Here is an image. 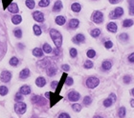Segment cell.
<instances>
[{
	"label": "cell",
	"instance_id": "cell-1",
	"mask_svg": "<svg viewBox=\"0 0 134 118\" xmlns=\"http://www.w3.org/2000/svg\"><path fill=\"white\" fill-rule=\"evenodd\" d=\"M7 50V34L5 26L0 20V60L4 56Z\"/></svg>",
	"mask_w": 134,
	"mask_h": 118
},
{
	"label": "cell",
	"instance_id": "cell-2",
	"mask_svg": "<svg viewBox=\"0 0 134 118\" xmlns=\"http://www.w3.org/2000/svg\"><path fill=\"white\" fill-rule=\"evenodd\" d=\"M50 36L52 38V40L54 41L56 47L58 49H60L61 47V44H62V36H61V33L59 31H57L55 29H52L50 31Z\"/></svg>",
	"mask_w": 134,
	"mask_h": 118
},
{
	"label": "cell",
	"instance_id": "cell-3",
	"mask_svg": "<svg viewBox=\"0 0 134 118\" xmlns=\"http://www.w3.org/2000/svg\"><path fill=\"white\" fill-rule=\"evenodd\" d=\"M26 110H27V106L25 103L23 102H18V103H16L15 105H14V111L16 113H18V114H23L26 112Z\"/></svg>",
	"mask_w": 134,
	"mask_h": 118
},
{
	"label": "cell",
	"instance_id": "cell-4",
	"mask_svg": "<svg viewBox=\"0 0 134 118\" xmlns=\"http://www.w3.org/2000/svg\"><path fill=\"white\" fill-rule=\"evenodd\" d=\"M100 84V80L96 77H90L86 80V86L89 89H94Z\"/></svg>",
	"mask_w": 134,
	"mask_h": 118
},
{
	"label": "cell",
	"instance_id": "cell-5",
	"mask_svg": "<svg viewBox=\"0 0 134 118\" xmlns=\"http://www.w3.org/2000/svg\"><path fill=\"white\" fill-rule=\"evenodd\" d=\"M92 19L93 21L96 23V24H100L104 21V14L102 12H99V11H96L95 13H93V16H92Z\"/></svg>",
	"mask_w": 134,
	"mask_h": 118
},
{
	"label": "cell",
	"instance_id": "cell-6",
	"mask_svg": "<svg viewBox=\"0 0 134 118\" xmlns=\"http://www.w3.org/2000/svg\"><path fill=\"white\" fill-rule=\"evenodd\" d=\"M123 13H124V10H123V8H120V7H118V8H116L114 11H112L111 13H110L109 16L111 19H116V18H119L120 16H122Z\"/></svg>",
	"mask_w": 134,
	"mask_h": 118
},
{
	"label": "cell",
	"instance_id": "cell-7",
	"mask_svg": "<svg viewBox=\"0 0 134 118\" xmlns=\"http://www.w3.org/2000/svg\"><path fill=\"white\" fill-rule=\"evenodd\" d=\"M0 79H1L2 82H4V83L10 82V80L12 79V73H11V71H2V73L0 75Z\"/></svg>",
	"mask_w": 134,
	"mask_h": 118
},
{
	"label": "cell",
	"instance_id": "cell-8",
	"mask_svg": "<svg viewBox=\"0 0 134 118\" xmlns=\"http://www.w3.org/2000/svg\"><path fill=\"white\" fill-rule=\"evenodd\" d=\"M79 97H80L79 93H77V92H75V91H72V92H70V93H68V98H69L70 101H72V102L78 101V100L79 99Z\"/></svg>",
	"mask_w": 134,
	"mask_h": 118
},
{
	"label": "cell",
	"instance_id": "cell-9",
	"mask_svg": "<svg viewBox=\"0 0 134 118\" xmlns=\"http://www.w3.org/2000/svg\"><path fill=\"white\" fill-rule=\"evenodd\" d=\"M33 17H34V19L36 21L40 22V23L44 21V15H43V13L41 12H38V11H37V12H35V13H33Z\"/></svg>",
	"mask_w": 134,
	"mask_h": 118
},
{
	"label": "cell",
	"instance_id": "cell-10",
	"mask_svg": "<svg viewBox=\"0 0 134 118\" xmlns=\"http://www.w3.org/2000/svg\"><path fill=\"white\" fill-rule=\"evenodd\" d=\"M79 25V21L78 19H71L69 21V24H68V29H71V30H75L77 29Z\"/></svg>",
	"mask_w": 134,
	"mask_h": 118
},
{
	"label": "cell",
	"instance_id": "cell-11",
	"mask_svg": "<svg viewBox=\"0 0 134 118\" xmlns=\"http://www.w3.org/2000/svg\"><path fill=\"white\" fill-rule=\"evenodd\" d=\"M72 40H73V42L75 44H79V43L84 42L85 37H84V35H83V34L79 33V34H77V35H76V36H75V37H74Z\"/></svg>",
	"mask_w": 134,
	"mask_h": 118
},
{
	"label": "cell",
	"instance_id": "cell-12",
	"mask_svg": "<svg viewBox=\"0 0 134 118\" xmlns=\"http://www.w3.org/2000/svg\"><path fill=\"white\" fill-rule=\"evenodd\" d=\"M46 72L49 76H53V75L56 74L57 72V68H56L54 65H49L47 69H46Z\"/></svg>",
	"mask_w": 134,
	"mask_h": 118
},
{
	"label": "cell",
	"instance_id": "cell-13",
	"mask_svg": "<svg viewBox=\"0 0 134 118\" xmlns=\"http://www.w3.org/2000/svg\"><path fill=\"white\" fill-rule=\"evenodd\" d=\"M30 76V70L29 69H24V70H22L21 71H20V73H19V77L21 78V79H26V78H28Z\"/></svg>",
	"mask_w": 134,
	"mask_h": 118
},
{
	"label": "cell",
	"instance_id": "cell-14",
	"mask_svg": "<svg viewBox=\"0 0 134 118\" xmlns=\"http://www.w3.org/2000/svg\"><path fill=\"white\" fill-rule=\"evenodd\" d=\"M8 11L12 13H18V7L16 5V3H12L11 5L8 7Z\"/></svg>",
	"mask_w": 134,
	"mask_h": 118
},
{
	"label": "cell",
	"instance_id": "cell-15",
	"mask_svg": "<svg viewBox=\"0 0 134 118\" xmlns=\"http://www.w3.org/2000/svg\"><path fill=\"white\" fill-rule=\"evenodd\" d=\"M19 93H21V94H23V95L30 94L31 93V88L29 87V86H27V85L22 86V87L20 88V90H19Z\"/></svg>",
	"mask_w": 134,
	"mask_h": 118
},
{
	"label": "cell",
	"instance_id": "cell-16",
	"mask_svg": "<svg viewBox=\"0 0 134 118\" xmlns=\"http://www.w3.org/2000/svg\"><path fill=\"white\" fill-rule=\"evenodd\" d=\"M106 29H107L110 32H116L118 28H117V25H116L114 22H110V23H108L107 26H106Z\"/></svg>",
	"mask_w": 134,
	"mask_h": 118
},
{
	"label": "cell",
	"instance_id": "cell-17",
	"mask_svg": "<svg viewBox=\"0 0 134 118\" xmlns=\"http://www.w3.org/2000/svg\"><path fill=\"white\" fill-rule=\"evenodd\" d=\"M36 84H37V87L39 88L44 87L46 85V80L43 77H38V78H37V80H36Z\"/></svg>",
	"mask_w": 134,
	"mask_h": 118
},
{
	"label": "cell",
	"instance_id": "cell-18",
	"mask_svg": "<svg viewBox=\"0 0 134 118\" xmlns=\"http://www.w3.org/2000/svg\"><path fill=\"white\" fill-rule=\"evenodd\" d=\"M56 23L58 24V25H60V26H62V25H64L65 24V17L64 16H61V15H60V16H57L56 17Z\"/></svg>",
	"mask_w": 134,
	"mask_h": 118
},
{
	"label": "cell",
	"instance_id": "cell-19",
	"mask_svg": "<svg viewBox=\"0 0 134 118\" xmlns=\"http://www.w3.org/2000/svg\"><path fill=\"white\" fill-rule=\"evenodd\" d=\"M12 21L13 24H15V25H18L21 23V21H22V17L20 16V15H17V14H15V15H13L12 18Z\"/></svg>",
	"mask_w": 134,
	"mask_h": 118
},
{
	"label": "cell",
	"instance_id": "cell-20",
	"mask_svg": "<svg viewBox=\"0 0 134 118\" xmlns=\"http://www.w3.org/2000/svg\"><path fill=\"white\" fill-rule=\"evenodd\" d=\"M33 54L37 57H41L43 55V50L40 48H36L33 50Z\"/></svg>",
	"mask_w": 134,
	"mask_h": 118
},
{
	"label": "cell",
	"instance_id": "cell-21",
	"mask_svg": "<svg viewBox=\"0 0 134 118\" xmlns=\"http://www.w3.org/2000/svg\"><path fill=\"white\" fill-rule=\"evenodd\" d=\"M61 8H62L61 1H57L55 3V5H54V7H53V11L54 12H60L61 10Z\"/></svg>",
	"mask_w": 134,
	"mask_h": 118
},
{
	"label": "cell",
	"instance_id": "cell-22",
	"mask_svg": "<svg viewBox=\"0 0 134 118\" xmlns=\"http://www.w3.org/2000/svg\"><path fill=\"white\" fill-rule=\"evenodd\" d=\"M80 9H81V7L79 5V3H74L73 5L71 6V10L73 11L74 13H79L80 12Z\"/></svg>",
	"mask_w": 134,
	"mask_h": 118
},
{
	"label": "cell",
	"instance_id": "cell-23",
	"mask_svg": "<svg viewBox=\"0 0 134 118\" xmlns=\"http://www.w3.org/2000/svg\"><path fill=\"white\" fill-rule=\"evenodd\" d=\"M102 67H103V70H104V71H108V70H110L111 67H112V64H111L110 61H107V60H106V61H104V62L103 63Z\"/></svg>",
	"mask_w": 134,
	"mask_h": 118
},
{
	"label": "cell",
	"instance_id": "cell-24",
	"mask_svg": "<svg viewBox=\"0 0 134 118\" xmlns=\"http://www.w3.org/2000/svg\"><path fill=\"white\" fill-rule=\"evenodd\" d=\"M133 20H131V19H126L124 22H123V27H125V28H129V27H131V26L133 25Z\"/></svg>",
	"mask_w": 134,
	"mask_h": 118
},
{
	"label": "cell",
	"instance_id": "cell-25",
	"mask_svg": "<svg viewBox=\"0 0 134 118\" xmlns=\"http://www.w3.org/2000/svg\"><path fill=\"white\" fill-rule=\"evenodd\" d=\"M42 50L44 52H46V53H50V52H52V48H51V46H50L49 44L45 43L43 45Z\"/></svg>",
	"mask_w": 134,
	"mask_h": 118
},
{
	"label": "cell",
	"instance_id": "cell-26",
	"mask_svg": "<svg viewBox=\"0 0 134 118\" xmlns=\"http://www.w3.org/2000/svg\"><path fill=\"white\" fill-rule=\"evenodd\" d=\"M8 93H9L8 88L5 87V86H0V95L4 96V95H6Z\"/></svg>",
	"mask_w": 134,
	"mask_h": 118
},
{
	"label": "cell",
	"instance_id": "cell-27",
	"mask_svg": "<svg viewBox=\"0 0 134 118\" xmlns=\"http://www.w3.org/2000/svg\"><path fill=\"white\" fill-rule=\"evenodd\" d=\"M34 32H35V34L37 35V36H39L40 34H41V29H40V27H38L37 25H35L34 26Z\"/></svg>",
	"mask_w": 134,
	"mask_h": 118
},
{
	"label": "cell",
	"instance_id": "cell-28",
	"mask_svg": "<svg viewBox=\"0 0 134 118\" xmlns=\"http://www.w3.org/2000/svg\"><path fill=\"white\" fill-rule=\"evenodd\" d=\"M90 33H91V35L93 37H98L101 34V30L100 29H94V30H92Z\"/></svg>",
	"mask_w": 134,
	"mask_h": 118
},
{
	"label": "cell",
	"instance_id": "cell-29",
	"mask_svg": "<svg viewBox=\"0 0 134 118\" xmlns=\"http://www.w3.org/2000/svg\"><path fill=\"white\" fill-rule=\"evenodd\" d=\"M118 114H119V116L121 118L125 117V116H126V108H125V107H121V108L119 109Z\"/></svg>",
	"mask_w": 134,
	"mask_h": 118
},
{
	"label": "cell",
	"instance_id": "cell-30",
	"mask_svg": "<svg viewBox=\"0 0 134 118\" xmlns=\"http://www.w3.org/2000/svg\"><path fill=\"white\" fill-rule=\"evenodd\" d=\"M35 1L34 0H26V6L29 9H34L35 8Z\"/></svg>",
	"mask_w": 134,
	"mask_h": 118
},
{
	"label": "cell",
	"instance_id": "cell-31",
	"mask_svg": "<svg viewBox=\"0 0 134 118\" xmlns=\"http://www.w3.org/2000/svg\"><path fill=\"white\" fill-rule=\"evenodd\" d=\"M13 34H14L15 37L21 38L22 37V31H21V29H16V30H14V31H13Z\"/></svg>",
	"mask_w": 134,
	"mask_h": 118
},
{
	"label": "cell",
	"instance_id": "cell-32",
	"mask_svg": "<svg viewBox=\"0 0 134 118\" xmlns=\"http://www.w3.org/2000/svg\"><path fill=\"white\" fill-rule=\"evenodd\" d=\"M19 63V60L16 58V57H12V59L10 60V65H12L13 67H15V66H17Z\"/></svg>",
	"mask_w": 134,
	"mask_h": 118
},
{
	"label": "cell",
	"instance_id": "cell-33",
	"mask_svg": "<svg viewBox=\"0 0 134 118\" xmlns=\"http://www.w3.org/2000/svg\"><path fill=\"white\" fill-rule=\"evenodd\" d=\"M50 4V0H40L39 3H38V6L39 7H47Z\"/></svg>",
	"mask_w": 134,
	"mask_h": 118
},
{
	"label": "cell",
	"instance_id": "cell-34",
	"mask_svg": "<svg viewBox=\"0 0 134 118\" xmlns=\"http://www.w3.org/2000/svg\"><path fill=\"white\" fill-rule=\"evenodd\" d=\"M72 109H73L75 112H79L81 111V106L79 105V104H78V103H75V104L72 105Z\"/></svg>",
	"mask_w": 134,
	"mask_h": 118
},
{
	"label": "cell",
	"instance_id": "cell-35",
	"mask_svg": "<svg viewBox=\"0 0 134 118\" xmlns=\"http://www.w3.org/2000/svg\"><path fill=\"white\" fill-rule=\"evenodd\" d=\"M92 103V98L90 96H85L83 98V104L86 106H89Z\"/></svg>",
	"mask_w": 134,
	"mask_h": 118
},
{
	"label": "cell",
	"instance_id": "cell-36",
	"mask_svg": "<svg viewBox=\"0 0 134 118\" xmlns=\"http://www.w3.org/2000/svg\"><path fill=\"white\" fill-rule=\"evenodd\" d=\"M86 54H87V57H89V58H94L95 55H96V51L94 50H89Z\"/></svg>",
	"mask_w": 134,
	"mask_h": 118
},
{
	"label": "cell",
	"instance_id": "cell-37",
	"mask_svg": "<svg viewBox=\"0 0 134 118\" xmlns=\"http://www.w3.org/2000/svg\"><path fill=\"white\" fill-rule=\"evenodd\" d=\"M112 103H113V101L112 100L110 99L109 97L107 98V99H105L104 101V107H110V106L112 105Z\"/></svg>",
	"mask_w": 134,
	"mask_h": 118
},
{
	"label": "cell",
	"instance_id": "cell-38",
	"mask_svg": "<svg viewBox=\"0 0 134 118\" xmlns=\"http://www.w3.org/2000/svg\"><path fill=\"white\" fill-rule=\"evenodd\" d=\"M92 67H93V63H92V61L87 60V61L84 62V68L85 69H91Z\"/></svg>",
	"mask_w": 134,
	"mask_h": 118
},
{
	"label": "cell",
	"instance_id": "cell-39",
	"mask_svg": "<svg viewBox=\"0 0 134 118\" xmlns=\"http://www.w3.org/2000/svg\"><path fill=\"white\" fill-rule=\"evenodd\" d=\"M77 54H78V51H77V50L76 49H74V48H72L71 50H70V55H71V57H76L77 56Z\"/></svg>",
	"mask_w": 134,
	"mask_h": 118
},
{
	"label": "cell",
	"instance_id": "cell-40",
	"mask_svg": "<svg viewBox=\"0 0 134 118\" xmlns=\"http://www.w3.org/2000/svg\"><path fill=\"white\" fill-rule=\"evenodd\" d=\"M15 100H16V101H19V102H20L21 100H23V95H22V94H21L20 93H16V94H15Z\"/></svg>",
	"mask_w": 134,
	"mask_h": 118
},
{
	"label": "cell",
	"instance_id": "cell-41",
	"mask_svg": "<svg viewBox=\"0 0 134 118\" xmlns=\"http://www.w3.org/2000/svg\"><path fill=\"white\" fill-rule=\"evenodd\" d=\"M120 39L123 40V41H126V40L128 39V35L127 33H122V34H120Z\"/></svg>",
	"mask_w": 134,
	"mask_h": 118
},
{
	"label": "cell",
	"instance_id": "cell-42",
	"mask_svg": "<svg viewBox=\"0 0 134 118\" xmlns=\"http://www.w3.org/2000/svg\"><path fill=\"white\" fill-rule=\"evenodd\" d=\"M112 46H113V43H112L111 41H106V42L104 43V47H105L106 49H110V48H112Z\"/></svg>",
	"mask_w": 134,
	"mask_h": 118
},
{
	"label": "cell",
	"instance_id": "cell-43",
	"mask_svg": "<svg viewBox=\"0 0 134 118\" xmlns=\"http://www.w3.org/2000/svg\"><path fill=\"white\" fill-rule=\"evenodd\" d=\"M130 81H131V78H130V76H128V75H125V76H124V82H125L126 84H128V83H130Z\"/></svg>",
	"mask_w": 134,
	"mask_h": 118
},
{
	"label": "cell",
	"instance_id": "cell-44",
	"mask_svg": "<svg viewBox=\"0 0 134 118\" xmlns=\"http://www.w3.org/2000/svg\"><path fill=\"white\" fill-rule=\"evenodd\" d=\"M66 85H68V86L73 85V79L71 77H66Z\"/></svg>",
	"mask_w": 134,
	"mask_h": 118
},
{
	"label": "cell",
	"instance_id": "cell-45",
	"mask_svg": "<svg viewBox=\"0 0 134 118\" xmlns=\"http://www.w3.org/2000/svg\"><path fill=\"white\" fill-rule=\"evenodd\" d=\"M59 118H71V117H70V115H69L68 113L62 112V113H61V114L59 115Z\"/></svg>",
	"mask_w": 134,
	"mask_h": 118
},
{
	"label": "cell",
	"instance_id": "cell-46",
	"mask_svg": "<svg viewBox=\"0 0 134 118\" xmlns=\"http://www.w3.org/2000/svg\"><path fill=\"white\" fill-rule=\"evenodd\" d=\"M58 84H59V82H57V81H53V82H52V84H51V87L53 88V89H57Z\"/></svg>",
	"mask_w": 134,
	"mask_h": 118
},
{
	"label": "cell",
	"instance_id": "cell-47",
	"mask_svg": "<svg viewBox=\"0 0 134 118\" xmlns=\"http://www.w3.org/2000/svg\"><path fill=\"white\" fill-rule=\"evenodd\" d=\"M128 59H129V61H130V62L134 63V52L133 53H131L130 55L128 56Z\"/></svg>",
	"mask_w": 134,
	"mask_h": 118
},
{
	"label": "cell",
	"instance_id": "cell-48",
	"mask_svg": "<svg viewBox=\"0 0 134 118\" xmlns=\"http://www.w3.org/2000/svg\"><path fill=\"white\" fill-rule=\"evenodd\" d=\"M109 98L114 102V101H116V95L114 94V93H111V94L109 95Z\"/></svg>",
	"mask_w": 134,
	"mask_h": 118
},
{
	"label": "cell",
	"instance_id": "cell-49",
	"mask_svg": "<svg viewBox=\"0 0 134 118\" xmlns=\"http://www.w3.org/2000/svg\"><path fill=\"white\" fill-rule=\"evenodd\" d=\"M61 69L63 70V71H69V66L68 65H62V67H61Z\"/></svg>",
	"mask_w": 134,
	"mask_h": 118
},
{
	"label": "cell",
	"instance_id": "cell-50",
	"mask_svg": "<svg viewBox=\"0 0 134 118\" xmlns=\"http://www.w3.org/2000/svg\"><path fill=\"white\" fill-rule=\"evenodd\" d=\"M129 14H131V15H134V7H130V6H129Z\"/></svg>",
	"mask_w": 134,
	"mask_h": 118
},
{
	"label": "cell",
	"instance_id": "cell-51",
	"mask_svg": "<svg viewBox=\"0 0 134 118\" xmlns=\"http://www.w3.org/2000/svg\"><path fill=\"white\" fill-rule=\"evenodd\" d=\"M128 4L130 7H134V0H128Z\"/></svg>",
	"mask_w": 134,
	"mask_h": 118
},
{
	"label": "cell",
	"instance_id": "cell-52",
	"mask_svg": "<svg viewBox=\"0 0 134 118\" xmlns=\"http://www.w3.org/2000/svg\"><path fill=\"white\" fill-rule=\"evenodd\" d=\"M109 2L111 4H117L118 2H120V0H109Z\"/></svg>",
	"mask_w": 134,
	"mask_h": 118
},
{
	"label": "cell",
	"instance_id": "cell-53",
	"mask_svg": "<svg viewBox=\"0 0 134 118\" xmlns=\"http://www.w3.org/2000/svg\"><path fill=\"white\" fill-rule=\"evenodd\" d=\"M54 51H55V54H57V55H58V54H60V50H59V49H58V48H57V49H56Z\"/></svg>",
	"mask_w": 134,
	"mask_h": 118
},
{
	"label": "cell",
	"instance_id": "cell-54",
	"mask_svg": "<svg viewBox=\"0 0 134 118\" xmlns=\"http://www.w3.org/2000/svg\"><path fill=\"white\" fill-rule=\"evenodd\" d=\"M130 103H131V106H132V107L134 108V100H133V99L130 100Z\"/></svg>",
	"mask_w": 134,
	"mask_h": 118
},
{
	"label": "cell",
	"instance_id": "cell-55",
	"mask_svg": "<svg viewBox=\"0 0 134 118\" xmlns=\"http://www.w3.org/2000/svg\"><path fill=\"white\" fill-rule=\"evenodd\" d=\"M94 118H103V117H101V116H95Z\"/></svg>",
	"mask_w": 134,
	"mask_h": 118
},
{
	"label": "cell",
	"instance_id": "cell-56",
	"mask_svg": "<svg viewBox=\"0 0 134 118\" xmlns=\"http://www.w3.org/2000/svg\"><path fill=\"white\" fill-rule=\"evenodd\" d=\"M131 93H132V94H133V95H134V89H133V90H132V91H131Z\"/></svg>",
	"mask_w": 134,
	"mask_h": 118
}]
</instances>
